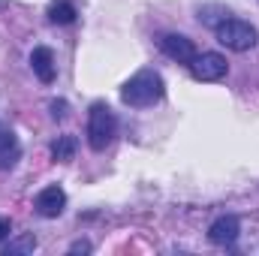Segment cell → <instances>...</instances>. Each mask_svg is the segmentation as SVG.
Segmentation results:
<instances>
[{
	"label": "cell",
	"mask_w": 259,
	"mask_h": 256,
	"mask_svg": "<svg viewBox=\"0 0 259 256\" xmlns=\"http://www.w3.org/2000/svg\"><path fill=\"white\" fill-rule=\"evenodd\" d=\"M166 94V84H163V75L154 72V69H142L130 78L127 84L121 88V100L133 106V109H148L154 103H160Z\"/></svg>",
	"instance_id": "1"
},
{
	"label": "cell",
	"mask_w": 259,
	"mask_h": 256,
	"mask_svg": "<svg viewBox=\"0 0 259 256\" xmlns=\"http://www.w3.org/2000/svg\"><path fill=\"white\" fill-rule=\"evenodd\" d=\"M118 136V118L106 103H94L88 112V142L94 151H106Z\"/></svg>",
	"instance_id": "2"
},
{
	"label": "cell",
	"mask_w": 259,
	"mask_h": 256,
	"mask_svg": "<svg viewBox=\"0 0 259 256\" xmlns=\"http://www.w3.org/2000/svg\"><path fill=\"white\" fill-rule=\"evenodd\" d=\"M214 33H217V42L220 46H226V49H232V52H247V49H253L256 46V27L250 24V21H241V18H223L217 27H214Z\"/></svg>",
	"instance_id": "3"
},
{
	"label": "cell",
	"mask_w": 259,
	"mask_h": 256,
	"mask_svg": "<svg viewBox=\"0 0 259 256\" xmlns=\"http://www.w3.org/2000/svg\"><path fill=\"white\" fill-rule=\"evenodd\" d=\"M226 58L223 55H217V52H205V55H196L193 61H190V72H193L196 81H217V78H223L226 75Z\"/></svg>",
	"instance_id": "4"
},
{
	"label": "cell",
	"mask_w": 259,
	"mask_h": 256,
	"mask_svg": "<svg viewBox=\"0 0 259 256\" xmlns=\"http://www.w3.org/2000/svg\"><path fill=\"white\" fill-rule=\"evenodd\" d=\"M160 49H163V55L169 58V61H175V64H187L196 58V46L193 39H187V36H181V33H166L163 39H160Z\"/></svg>",
	"instance_id": "5"
},
{
	"label": "cell",
	"mask_w": 259,
	"mask_h": 256,
	"mask_svg": "<svg viewBox=\"0 0 259 256\" xmlns=\"http://www.w3.org/2000/svg\"><path fill=\"white\" fill-rule=\"evenodd\" d=\"M33 208H36V214L39 217H61L66 208V193L58 187V184H52V187H42V190L36 193V202H33Z\"/></svg>",
	"instance_id": "6"
},
{
	"label": "cell",
	"mask_w": 259,
	"mask_h": 256,
	"mask_svg": "<svg viewBox=\"0 0 259 256\" xmlns=\"http://www.w3.org/2000/svg\"><path fill=\"white\" fill-rule=\"evenodd\" d=\"M238 232H241V223H238V217H232V214H223V217H217V220L208 226V238H211V244H217V247L235 244V241H238Z\"/></svg>",
	"instance_id": "7"
},
{
	"label": "cell",
	"mask_w": 259,
	"mask_h": 256,
	"mask_svg": "<svg viewBox=\"0 0 259 256\" xmlns=\"http://www.w3.org/2000/svg\"><path fill=\"white\" fill-rule=\"evenodd\" d=\"M30 69H33V75H36L39 81L52 84V81H55V75H58L52 49H46V46H36V49L30 52Z\"/></svg>",
	"instance_id": "8"
},
{
	"label": "cell",
	"mask_w": 259,
	"mask_h": 256,
	"mask_svg": "<svg viewBox=\"0 0 259 256\" xmlns=\"http://www.w3.org/2000/svg\"><path fill=\"white\" fill-rule=\"evenodd\" d=\"M21 157V145L15 139V133L0 124V169H12Z\"/></svg>",
	"instance_id": "9"
},
{
	"label": "cell",
	"mask_w": 259,
	"mask_h": 256,
	"mask_svg": "<svg viewBox=\"0 0 259 256\" xmlns=\"http://www.w3.org/2000/svg\"><path fill=\"white\" fill-rule=\"evenodd\" d=\"M49 21L52 24H72L75 21V6L69 0H55L49 6Z\"/></svg>",
	"instance_id": "10"
},
{
	"label": "cell",
	"mask_w": 259,
	"mask_h": 256,
	"mask_svg": "<svg viewBox=\"0 0 259 256\" xmlns=\"http://www.w3.org/2000/svg\"><path fill=\"white\" fill-rule=\"evenodd\" d=\"M52 157L55 160H61V163H66V160H72L75 157V136H61L55 145H52Z\"/></svg>",
	"instance_id": "11"
},
{
	"label": "cell",
	"mask_w": 259,
	"mask_h": 256,
	"mask_svg": "<svg viewBox=\"0 0 259 256\" xmlns=\"http://www.w3.org/2000/svg\"><path fill=\"white\" fill-rule=\"evenodd\" d=\"M30 250H36V238H33V235H24V238H15V241H9V244H6V250H3V256L30 253Z\"/></svg>",
	"instance_id": "12"
},
{
	"label": "cell",
	"mask_w": 259,
	"mask_h": 256,
	"mask_svg": "<svg viewBox=\"0 0 259 256\" xmlns=\"http://www.w3.org/2000/svg\"><path fill=\"white\" fill-rule=\"evenodd\" d=\"M9 232H12V220L9 217H0V241L9 238Z\"/></svg>",
	"instance_id": "13"
},
{
	"label": "cell",
	"mask_w": 259,
	"mask_h": 256,
	"mask_svg": "<svg viewBox=\"0 0 259 256\" xmlns=\"http://www.w3.org/2000/svg\"><path fill=\"white\" fill-rule=\"evenodd\" d=\"M52 115H55V118H64L66 115V103H58V100H55V103H52Z\"/></svg>",
	"instance_id": "14"
},
{
	"label": "cell",
	"mask_w": 259,
	"mask_h": 256,
	"mask_svg": "<svg viewBox=\"0 0 259 256\" xmlns=\"http://www.w3.org/2000/svg\"><path fill=\"white\" fill-rule=\"evenodd\" d=\"M69 250H72V253H88V250H91V244H88V241H75Z\"/></svg>",
	"instance_id": "15"
}]
</instances>
